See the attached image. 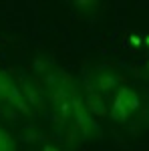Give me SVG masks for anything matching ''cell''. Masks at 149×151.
Here are the masks:
<instances>
[{
    "mask_svg": "<svg viewBox=\"0 0 149 151\" xmlns=\"http://www.w3.org/2000/svg\"><path fill=\"white\" fill-rule=\"evenodd\" d=\"M69 123L73 131L77 135H81L83 139H97L101 135V129L97 125V121H93V117L85 109V103L79 95H75V99H73V111H71Z\"/></svg>",
    "mask_w": 149,
    "mask_h": 151,
    "instance_id": "obj_1",
    "label": "cell"
},
{
    "mask_svg": "<svg viewBox=\"0 0 149 151\" xmlns=\"http://www.w3.org/2000/svg\"><path fill=\"white\" fill-rule=\"evenodd\" d=\"M131 40H133V45H141V38L139 36H131Z\"/></svg>",
    "mask_w": 149,
    "mask_h": 151,
    "instance_id": "obj_6",
    "label": "cell"
},
{
    "mask_svg": "<svg viewBox=\"0 0 149 151\" xmlns=\"http://www.w3.org/2000/svg\"><path fill=\"white\" fill-rule=\"evenodd\" d=\"M139 95L131 87H121L113 99V105L109 107V117L115 123H125L135 111H139Z\"/></svg>",
    "mask_w": 149,
    "mask_h": 151,
    "instance_id": "obj_2",
    "label": "cell"
},
{
    "mask_svg": "<svg viewBox=\"0 0 149 151\" xmlns=\"http://www.w3.org/2000/svg\"><path fill=\"white\" fill-rule=\"evenodd\" d=\"M45 151H58V149H57V147H53V145H46Z\"/></svg>",
    "mask_w": 149,
    "mask_h": 151,
    "instance_id": "obj_7",
    "label": "cell"
},
{
    "mask_svg": "<svg viewBox=\"0 0 149 151\" xmlns=\"http://www.w3.org/2000/svg\"><path fill=\"white\" fill-rule=\"evenodd\" d=\"M85 103V109L89 111V115H95V117H105L109 111H107V101H105L103 95L95 93V91H89V95L83 99Z\"/></svg>",
    "mask_w": 149,
    "mask_h": 151,
    "instance_id": "obj_4",
    "label": "cell"
},
{
    "mask_svg": "<svg viewBox=\"0 0 149 151\" xmlns=\"http://www.w3.org/2000/svg\"><path fill=\"white\" fill-rule=\"evenodd\" d=\"M0 151H16V143L12 139L10 133L0 129Z\"/></svg>",
    "mask_w": 149,
    "mask_h": 151,
    "instance_id": "obj_5",
    "label": "cell"
},
{
    "mask_svg": "<svg viewBox=\"0 0 149 151\" xmlns=\"http://www.w3.org/2000/svg\"><path fill=\"white\" fill-rule=\"evenodd\" d=\"M119 85H121L119 75H115L111 70H99V73L93 75V89L91 91L103 95V97H109V95H113L115 91L121 89Z\"/></svg>",
    "mask_w": 149,
    "mask_h": 151,
    "instance_id": "obj_3",
    "label": "cell"
}]
</instances>
